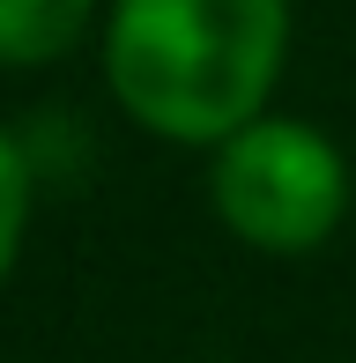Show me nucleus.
<instances>
[{
	"label": "nucleus",
	"mask_w": 356,
	"mask_h": 363,
	"mask_svg": "<svg viewBox=\"0 0 356 363\" xmlns=\"http://www.w3.org/2000/svg\"><path fill=\"white\" fill-rule=\"evenodd\" d=\"M289 45V0H119L104 67L164 141H230L260 119Z\"/></svg>",
	"instance_id": "obj_1"
},
{
	"label": "nucleus",
	"mask_w": 356,
	"mask_h": 363,
	"mask_svg": "<svg viewBox=\"0 0 356 363\" xmlns=\"http://www.w3.org/2000/svg\"><path fill=\"white\" fill-rule=\"evenodd\" d=\"M23 223H30V171H23V156H15V141L0 134V274L15 267Z\"/></svg>",
	"instance_id": "obj_4"
},
{
	"label": "nucleus",
	"mask_w": 356,
	"mask_h": 363,
	"mask_svg": "<svg viewBox=\"0 0 356 363\" xmlns=\"http://www.w3.org/2000/svg\"><path fill=\"white\" fill-rule=\"evenodd\" d=\"M349 201V171L327 134L297 119H252L216 156V216L260 252H312Z\"/></svg>",
	"instance_id": "obj_2"
},
{
	"label": "nucleus",
	"mask_w": 356,
	"mask_h": 363,
	"mask_svg": "<svg viewBox=\"0 0 356 363\" xmlns=\"http://www.w3.org/2000/svg\"><path fill=\"white\" fill-rule=\"evenodd\" d=\"M96 0H0V67H45L74 52Z\"/></svg>",
	"instance_id": "obj_3"
}]
</instances>
